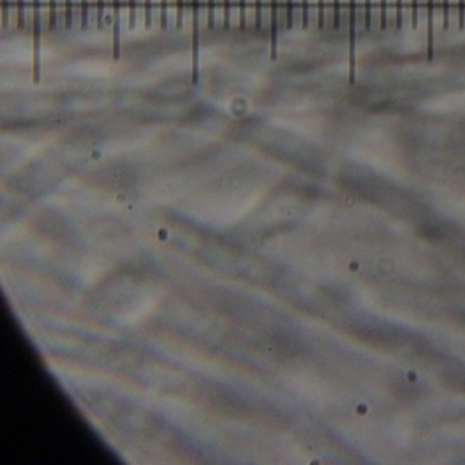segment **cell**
I'll return each instance as SVG.
<instances>
[{"mask_svg": "<svg viewBox=\"0 0 465 465\" xmlns=\"http://www.w3.org/2000/svg\"><path fill=\"white\" fill-rule=\"evenodd\" d=\"M310 22V13H308V0H302V26L303 29L308 28Z\"/></svg>", "mask_w": 465, "mask_h": 465, "instance_id": "44dd1931", "label": "cell"}, {"mask_svg": "<svg viewBox=\"0 0 465 465\" xmlns=\"http://www.w3.org/2000/svg\"><path fill=\"white\" fill-rule=\"evenodd\" d=\"M199 9L201 0H191L192 11V83L199 81Z\"/></svg>", "mask_w": 465, "mask_h": 465, "instance_id": "6da1fadb", "label": "cell"}, {"mask_svg": "<svg viewBox=\"0 0 465 465\" xmlns=\"http://www.w3.org/2000/svg\"><path fill=\"white\" fill-rule=\"evenodd\" d=\"M262 28V0H255V29Z\"/></svg>", "mask_w": 465, "mask_h": 465, "instance_id": "ac0fdd59", "label": "cell"}, {"mask_svg": "<svg viewBox=\"0 0 465 465\" xmlns=\"http://www.w3.org/2000/svg\"><path fill=\"white\" fill-rule=\"evenodd\" d=\"M214 3L216 0H207V28L213 29L216 25V18H214Z\"/></svg>", "mask_w": 465, "mask_h": 465, "instance_id": "4fadbf2b", "label": "cell"}, {"mask_svg": "<svg viewBox=\"0 0 465 465\" xmlns=\"http://www.w3.org/2000/svg\"><path fill=\"white\" fill-rule=\"evenodd\" d=\"M434 17L435 0H427V58L434 59Z\"/></svg>", "mask_w": 465, "mask_h": 465, "instance_id": "3957f363", "label": "cell"}, {"mask_svg": "<svg viewBox=\"0 0 465 465\" xmlns=\"http://www.w3.org/2000/svg\"><path fill=\"white\" fill-rule=\"evenodd\" d=\"M183 15H184V0H176V28L178 29L183 26Z\"/></svg>", "mask_w": 465, "mask_h": 465, "instance_id": "e0dca14e", "label": "cell"}, {"mask_svg": "<svg viewBox=\"0 0 465 465\" xmlns=\"http://www.w3.org/2000/svg\"><path fill=\"white\" fill-rule=\"evenodd\" d=\"M442 14H443V29L447 30L449 28V0H443Z\"/></svg>", "mask_w": 465, "mask_h": 465, "instance_id": "83f0119b", "label": "cell"}, {"mask_svg": "<svg viewBox=\"0 0 465 465\" xmlns=\"http://www.w3.org/2000/svg\"><path fill=\"white\" fill-rule=\"evenodd\" d=\"M58 25V0H49V29L53 30Z\"/></svg>", "mask_w": 465, "mask_h": 465, "instance_id": "5b68a950", "label": "cell"}, {"mask_svg": "<svg viewBox=\"0 0 465 465\" xmlns=\"http://www.w3.org/2000/svg\"><path fill=\"white\" fill-rule=\"evenodd\" d=\"M285 25L287 29L293 28V0H287V13H285Z\"/></svg>", "mask_w": 465, "mask_h": 465, "instance_id": "5bb4252c", "label": "cell"}, {"mask_svg": "<svg viewBox=\"0 0 465 465\" xmlns=\"http://www.w3.org/2000/svg\"><path fill=\"white\" fill-rule=\"evenodd\" d=\"M137 24V0H129V28L134 29Z\"/></svg>", "mask_w": 465, "mask_h": 465, "instance_id": "9c48e42d", "label": "cell"}, {"mask_svg": "<svg viewBox=\"0 0 465 465\" xmlns=\"http://www.w3.org/2000/svg\"><path fill=\"white\" fill-rule=\"evenodd\" d=\"M17 22L18 28H25V0H17Z\"/></svg>", "mask_w": 465, "mask_h": 465, "instance_id": "7c38bea8", "label": "cell"}, {"mask_svg": "<svg viewBox=\"0 0 465 465\" xmlns=\"http://www.w3.org/2000/svg\"><path fill=\"white\" fill-rule=\"evenodd\" d=\"M64 25L66 29H71L72 26V0H64Z\"/></svg>", "mask_w": 465, "mask_h": 465, "instance_id": "52a82bcc", "label": "cell"}, {"mask_svg": "<svg viewBox=\"0 0 465 465\" xmlns=\"http://www.w3.org/2000/svg\"><path fill=\"white\" fill-rule=\"evenodd\" d=\"M270 56L277 59L278 39V0H270Z\"/></svg>", "mask_w": 465, "mask_h": 465, "instance_id": "7a4b0ae2", "label": "cell"}, {"mask_svg": "<svg viewBox=\"0 0 465 465\" xmlns=\"http://www.w3.org/2000/svg\"><path fill=\"white\" fill-rule=\"evenodd\" d=\"M120 0H113V59L118 60L120 56Z\"/></svg>", "mask_w": 465, "mask_h": 465, "instance_id": "277c9868", "label": "cell"}, {"mask_svg": "<svg viewBox=\"0 0 465 465\" xmlns=\"http://www.w3.org/2000/svg\"><path fill=\"white\" fill-rule=\"evenodd\" d=\"M247 3L246 0H239V28L242 30L246 29L247 26Z\"/></svg>", "mask_w": 465, "mask_h": 465, "instance_id": "ba28073f", "label": "cell"}, {"mask_svg": "<svg viewBox=\"0 0 465 465\" xmlns=\"http://www.w3.org/2000/svg\"><path fill=\"white\" fill-rule=\"evenodd\" d=\"M458 28H465V0H458Z\"/></svg>", "mask_w": 465, "mask_h": 465, "instance_id": "484cf974", "label": "cell"}, {"mask_svg": "<svg viewBox=\"0 0 465 465\" xmlns=\"http://www.w3.org/2000/svg\"><path fill=\"white\" fill-rule=\"evenodd\" d=\"M10 0H2V25L3 28L9 24V17H10Z\"/></svg>", "mask_w": 465, "mask_h": 465, "instance_id": "9a60e30c", "label": "cell"}, {"mask_svg": "<svg viewBox=\"0 0 465 465\" xmlns=\"http://www.w3.org/2000/svg\"><path fill=\"white\" fill-rule=\"evenodd\" d=\"M105 3H104V0H97V28L98 29H102V26H104V7Z\"/></svg>", "mask_w": 465, "mask_h": 465, "instance_id": "ffe728a7", "label": "cell"}, {"mask_svg": "<svg viewBox=\"0 0 465 465\" xmlns=\"http://www.w3.org/2000/svg\"><path fill=\"white\" fill-rule=\"evenodd\" d=\"M419 21V0H412V29L416 30Z\"/></svg>", "mask_w": 465, "mask_h": 465, "instance_id": "4316f807", "label": "cell"}, {"mask_svg": "<svg viewBox=\"0 0 465 465\" xmlns=\"http://www.w3.org/2000/svg\"><path fill=\"white\" fill-rule=\"evenodd\" d=\"M81 6V28L86 29L89 25V0H82Z\"/></svg>", "mask_w": 465, "mask_h": 465, "instance_id": "8fae6325", "label": "cell"}, {"mask_svg": "<svg viewBox=\"0 0 465 465\" xmlns=\"http://www.w3.org/2000/svg\"><path fill=\"white\" fill-rule=\"evenodd\" d=\"M153 24V7L152 0H145V28L149 29Z\"/></svg>", "mask_w": 465, "mask_h": 465, "instance_id": "30bf717a", "label": "cell"}, {"mask_svg": "<svg viewBox=\"0 0 465 465\" xmlns=\"http://www.w3.org/2000/svg\"><path fill=\"white\" fill-rule=\"evenodd\" d=\"M160 25L161 29L168 28V0H161V10H160Z\"/></svg>", "mask_w": 465, "mask_h": 465, "instance_id": "8992f818", "label": "cell"}, {"mask_svg": "<svg viewBox=\"0 0 465 465\" xmlns=\"http://www.w3.org/2000/svg\"><path fill=\"white\" fill-rule=\"evenodd\" d=\"M356 20V0H350V21Z\"/></svg>", "mask_w": 465, "mask_h": 465, "instance_id": "f1b7e54d", "label": "cell"}, {"mask_svg": "<svg viewBox=\"0 0 465 465\" xmlns=\"http://www.w3.org/2000/svg\"><path fill=\"white\" fill-rule=\"evenodd\" d=\"M365 29H371V0H365Z\"/></svg>", "mask_w": 465, "mask_h": 465, "instance_id": "603a6c76", "label": "cell"}, {"mask_svg": "<svg viewBox=\"0 0 465 465\" xmlns=\"http://www.w3.org/2000/svg\"><path fill=\"white\" fill-rule=\"evenodd\" d=\"M333 25L334 29H340V0H334L333 3Z\"/></svg>", "mask_w": 465, "mask_h": 465, "instance_id": "cb8c5ba5", "label": "cell"}, {"mask_svg": "<svg viewBox=\"0 0 465 465\" xmlns=\"http://www.w3.org/2000/svg\"><path fill=\"white\" fill-rule=\"evenodd\" d=\"M388 26V7L386 0H381V29L385 30Z\"/></svg>", "mask_w": 465, "mask_h": 465, "instance_id": "d4e9b609", "label": "cell"}, {"mask_svg": "<svg viewBox=\"0 0 465 465\" xmlns=\"http://www.w3.org/2000/svg\"><path fill=\"white\" fill-rule=\"evenodd\" d=\"M230 11H232V2L224 0V28L225 29L230 26Z\"/></svg>", "mask_w": 465, "mask_h": 465, "instance_id": "7402d4cb", "label": "cell"}, {"mask_svg": "<svg viewBox=\"0 0 465 465\" xmlns=\"http://www.w3.org/2000/svg\"><path fill=\"white\" fill-rule=\"evenodd\" d=\"M325 28V0H318V29Z\"/></svg>", "mask_w": 465, "mask_h": 465, "instance_id": "d6986e66", "label": "cell"}, {"mask_svg": "<svg viewBox=\"0 0 465 465\" xmlns=\"http://www.w3.org/2000/svg\"><path fill=\"white\" fill-rule=\"evenodd\" d=\"M403 28V0H396V29Z\"/></svg>", "mask_w": 465, "mask_h": 465, "instance_id": "2e32d148", "label": "cell"}]
</instances>
